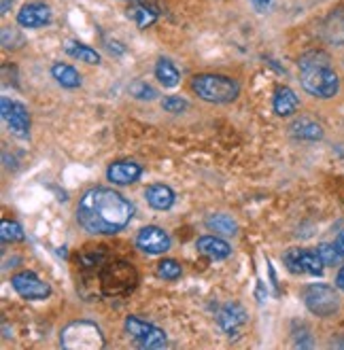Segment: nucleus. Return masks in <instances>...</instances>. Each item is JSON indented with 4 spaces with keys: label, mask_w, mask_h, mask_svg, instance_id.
<instances>
[{
    "label": "nucleus",
    "mask_w": 344,
    "mask_h": 350,
    "mask_svg": "<svg viewBox=\"0 0 344 350\" xmlns=\"http://www.w3.org/2000/svg\"><path fill=\"white\" fill-rule=\"evenodd\" d=\"M196 246H198V251L202 255H207L211 259H226V257L232 255V246L228 242H224L221 238H215V236H202V238H198Z\"/></svg>",
    "instance_id": "obj_17"
},
{
    "label": "nucleus",
    "mask_w": 344,
    "mask_h": 350,
    "mask_svg": "<svg viewBox=\"0 0 344 350\" xmlns=\"http://www.w3.org/2000/svg\"><path fill=\"white\" fill-rule=\"evenodd\" d=\"M49 19H51V9L43 3H28L17 13V24L28 30L47 26Z\"/></svg>",
    "instance_id": "obj_13"
},
{
    "label": "nucleus",
    "mask_w": 344,
    "mask_h": 350,
    "mask_svg": "<svg viewBox=\"0 0 344 350\" xmlns=\"http://www.w3.org/2000/svg\"><path fill=\"white\" fill-rule=\"evenodd\" d=\"M304 301H306L308 310L321 319H328V317L336 314L340 308L338 293L330 284H308V289L304 291Z\"/></svg>",
    "instance_id": "obj_6"
},
{
    "label": "nucleus",
    "mask_w": 344,
    "mask_h": 350,
    "mask_svg": "<svg viewBox=\"0 0 344 350\" xmlns=\"http://www.w3.org/2000/svg\"><path fill=\"white\" fill-rule=\"evenodd\" d=\"M136 272L130 263L113 261L100 265V286L105 295H128L136 286Z\"/></svg>",
    "instance_id": "obj_5"
},
{
    "label": "nucleus",
    "mask_w": 344,
    "mask_h": 350,
    "mask_svg": "<svg viewBox=\"0 0 344 350\" xmlns=\"http://www.w3.org/2000/svg\"><path fill=\"white\" fill-rule=\"evenodd\" d=\"M157 274L164 280H176L181 276V263L174 259H164L157 265Z\"/></svg>",
    "instance_id": "obj_25"
},
{
    "label": "nucleus",
    "mask_w": 344,
    "mask_h": 350,
    "mask_svg": "<svg viewBox=\"0 0 344 350\" xmlns=\"http://www.w3.org/2000/svg\"><path fill=\"white\" fill-rule=\"evenodd\" d=\"M59 344L66 350H100L105 348V336L96 323L75 321L62 329Z\"/></svg>",
    "instance_id": "obj_4"
},
{
    "label": "nucleus",
    "mask_w": 344,
    "mask_h": 350,
    "mask_svg": "<svg viewBox=\"0 0 344 350\" xmlns=\"http://www.w3.org/2000/svg\"><path fill=\"white\" fill-rule=\"evenodd\" d=\"M289 132L300 138V140H321L323 138V128L319 123L310 121V119H297L291 123Z\"/></svg>",
    "instance_id": "obj_18"
},
{
    "label": "nucleus",
    "mask_w": 344,
    "mask_h": 350,
    "mask_svg": "<svg viewBox=\"0 0 344 350\" xmlns=\"http://www.w3.org/2000/svg\"><path fill=\"white\" fill-rule=\"evenodd\" d=\"M187 100H183V98H178V96H170V98H166L164 102H161V109L164 111H168V113H183V111H187Z\"/></svg>",
    "instance_id": "obj_27"
},
{
    "label": "nucleus",
    "mask_w": 344,
    "mask_h": 350,
    "mask_svg": "<svg viewBox=\"0 0 344 350\" xmlns=\"http://www.w3.org/2000/svg\"><path fill=\"white\" fill-rule=\"evenodd\" d=\"M336 286H338L340 291H344V267H340V272L336 276Z\"/></svg>",
    "instance_id": "obj_30"
},
{
    "label": "nucleus",
    "mask_w": 344,
    "mask_h": 350,
    "mask_svg": "<svg viewBox=\"0 0 344 350\" xmlns=\"http://www.w3.org/2000/svg\"><path fill=\"white\" fill-rule=\"evenodd\" d=\"M155 77H157V81L164 88H176L178 85V79H181L176 66L172 64L170 59H166V57H159L157 59V64H155Z\"/></svg>",
    "instance_id": "obj_20"
},
{
    "label": "nucleus",
    "mask_w": 344,
    "mask_h": 350,
    "mask_svg": "<svg viewBox=\"0 0 344 350\" xmlns=\"http://www.w3.org/2000/svg\"><path fill=\"white\" fill-rule=\"evenodd\" d=\"M272 107H274V113L278 115V117H289V115H293L295 111H297V107H300V100H297V96H295V92L291 90V88H278L276 92H274V98H272Z\"/></svg>",
    "instance_id": "obj_16"
},
{
    "label": "nucleus",
    "mask_w": 344,
    "mask_h": 350,
    "mask_svg": "<svg viewBox=\"0 0 344 350\" xmlns=\"http://www.w3.org/2000/svg\"><path fill=\"white\" fill-rule=\"evenodd\" d=\"M336 249H338V253H340V257H344V232H340L338 234V238H336Z\"/></svg>",
    "instance_id": "obj_29"
},
{
    "label": "nucleus",
    "mask_w": 344,
    "mask_h": 350,
    "mask_svg": "<svg viewBox=\"0 0 344 350\" xmlns=\"http://www.w3.org/2000/svg\"><path fill=\"white\" fill-rule=\"evenodd\" d=\"M136 246L147 255H161V253H166L170 249V236L161 228L149 225V228H143L138 232Z\"/></svg>",
    "instance_id": "obj_10"
},
{
    "label": "nucleus",
    "mask_w": 344,
    "mask_h": 350,
    "mask_svg": "<svg viewBox=\"0 0 344 350\" xmlns=\"http://www.w3.org/2000/svg\"><path fill=\"white\" fill-rule=\"evenodd\" d=\"M51 75H53V79L57 81V83L62 88H66V90H75V88L81 85V75L68 64H53Z\"/></svg>",
    "instance_id": "obj_21"
},
{
    "label": "nucleus",
    "mask_w": 344,
    "mask_h": 350,
    "mask_svg": "<svg viewBox=\"0 0 344 350\" xmlns=\"http://www.w3.org/2000/svg\"><path fill=\"white\" fill-rule=\"evenodd\" d=\"M247 321H249L247 310H245V308H242L240 304H236V301L226 304V306L219 310V314H217L219 327L224 329V332H226L228 336H236V334L240 332V329L247 325Z\"/></svg>",
    "instance_id": "obj_12"
},
{
    "label": "nucleus",
    "mask_w": 344,
    "mask_h": 350,
    "mask_svg": "<svg viewBox=\"0 0 344 350\" xmlns=\"http://www.w3.org/2000/svg\"><path fill=\"white\" fill-rule=\"evenodd\" d=\"M11 5H13V0H3V7H0V11H3V15H7L11 11Z\"/></svg>",
    "instance_id": "obj_31"
},
{
    "label": "nucleus",
    "mask_w": 344,
    "mask_h": 350,
    "mask_svg": "<svg viewBox=\"0 0 344 350\" xmlns=\"http://www.w3.org/2000/svg\"><path fill=\"white\" fill-rule=\"evenodd\" d=\"M285 263L289 265V270L295 272V274H313V276H319L323 272V259L319 253H313V251H300V249H291L287 255H285Z\"/></svg>",
    "instance_id": "obj_11"
},
{
    "label": "nucleus",
    "mask_w": 344,
    "mask_h": 350,
    "mask_svg": "<svg viewBox=\"0 0 344 350\" xmlns=\"http://www.w3.org/2000/svg\"><path fill=\"white\" fill-rule=\"evenodd\" d=\"M145 200L155 211H168V208H172V204H174V191L168 187V185L155 183V185H151V187H147Z\"/></svg>",
    "instance_id": "obj_15"
},
{
    "label": "nucleus",
    "mask_w": 344,
    "mask_h": 350,
    "mask_svg": "<svg viewBox=\"0 0 344 350\" xmlns=\"http://www.w3.org/2000/svg\"><path fill=\"white\" fill-rule=\"evenodd\" d=\"M253 3H257V5H268L270 0H253Z\"/></svg>",
    "instance_id": "obj_33"
},
{
    "label": "nucleus",
    "mask_w": 344,
    "mask_h": 350,
    "mask_svg": "<svg viewBox=\"0 0 344 350\" xmlns=\"http://www.w3.org/2000/svg\"><path fill=\"white\" fill-rule=\"evenodd\" d=\"M317 253L321 255V259H323V263H326V265H334L340 259V253L336 249V244H321Z\"/></svg>",
    "instance_id": "obj_26"
},
{
    "label": "nucleus",
    "mask_w": 344,
    "mask_h": 350,
    "mask_svg": "<svg viewBox=\"0 0 344 350\" xmlns=\"http://www.w3.org/2000/svg\"><path fill=\"white\" fill-rule=\"evenodd\" d=\"M64 49H66V53H68L70 57H75V59H79V62H83V64H90V66L100 64V53H98L96 49L88 47V45H83V43H77V40H68Z\"/></svg>",
    "instance_id": "obj_19"
},
{
    "label": "nucleus",
    "mask_w": 344,
    "mask_h": 350,
    "mask_svg": "<svg viewBox=\"0 0 344 350\" xmlns=\"http://www.w3.org/2000/svg\"><path fill=\"white\" fill-rule=\"evenodd\" d=\"M3 117L7 121L9 130L19 136L26 138L30 134V113L24 105L19 102H11L9 98H3Z\"/></svg>",
    "instance_id": "obj_9"
},
{
    "label": "nucleus",
    "mask_w": 344,
    "mask_h": 350,
    "mask_svg": "<svg viewBox=\"0 0 344 350\" xmlns=\"http://www.w3.org/2000/svg\"><path fill=\"white\" fill-rule=\"evenodd\" d=\"M130 92H132V96L138 98V100H153V98H157V92H155L153 88H149L147 83H134V85L130 88Z\"/></svg>",
    "instance_id": "obj_28"
},
{
    "label": "nucleus",
    "mask_w": 344,
    "mask_h": 350,
    "mask_svg": "<svg viewBox=\"0 0 344 350\" xmlns=\"http://www.w3.org/2000/svg\"><path fill=\"white\" fill-rule=\"evenodd\" d=\"M124 327L130 334V338L138 342L140 348H164L166 346V334L161 332V329H157L155 325L143 321V319L128 317Z\"/></svg>",
    "instance_id": "obj_7"
},
{
    "label": "nucleus",
    "mask_w": 344,
    "mask_h": 350,
    "mask_svg": "<svg viewBox=\"0 0 344 350\" xmlns=\"http://www.w3.org/2000/svg\"><path fill=\"white\" fill-rule=\"evenodd\" d=\"M0 234H3V242H19V240H24L22 225L15 223V221H9V219H3V223H0Z\"/></svg>",
    "instance_id": "obj_24"
},
{
    "label": "nucleus",
    "mask_w": 344,
    "mask_h": 350,
    "mask_svg": "<svg viewBox=\"0 0 344 350\" xmlns=\"http://www.w3.org/2000/svg\"><path fill=\"white\" fill-rule=\"evenodd\" d=\"M302 88L315 98H334L340 90V79L330 68V59L323 53L302 57Z\"/></svg>",
    "instance_id": "obj_2"
},
{
    "label": "nucleus",
    "mask_w": 344,
    "mask_h": 350,
    "mask_svg": "<svg viewBox=\"0 0 344 350\" xmlns=\"http://www.w3.org/2000/svg\"><path fill=\"white\" fill-rule=\"evenodd\" d=\"M143 174V166H138L136 161H113L109 170H107V178L115 185H132L140 178Z\"/></svg>",
    "instance_id": "obj_14"
},
{
    "label": "nucleus",
    "mask_w": 344,
    "mask_h": 350,
    "mask_svg": "<svg viewBox=\"0 0 344 350\" xmlns=\"http://www.w3.org/2000/svg\"><path fill=\"white\" fill-rule=\"evenodd\" d=\"M134 206L121 193L109 187H94L77 206V221L88 234L94 236H113L130 223Z\"/></svg>",
    "instance_id": "obj_1"
},
{
    "label": "nucleus",
    "mask_w": 344,
    "mask_h": 350,
    "mask_svg": "<svg viewBox=\"0 0 344 350\" xmlns=\"http://www.w3.org/2000/svg\"><path fill=\"white\" fill-rule=\"evenodd\" d=\"M259 286H257V299H259V304L264 301V282H257Z\"/></svg>",
    "instance_id": "obj_32"
},
{
    "label": "nucleus",
    "mask_w": 344,
    "mask_h": 350,
    "mask_svg": "<svg viewBox=\"0 0 344 350\" xmlns=\"http://www.w3.org/2000/svg\"><path fill=\"white\" fill-rule=\"evenodd\" d=\"M207 228L213 230L215 234H224V236H234L238 232V223L228 217V215H213L207 219Z\"/></svg>",
    "instance_id": "obj_22"
},
{
    "label": "nucleus",
    "mask_w": 344,
    "mask_h": 350,
    "mask_svg": "<svg viewBox=\"0 0 344 350\" xmlns=\"http://www.w3.org/2000/svg\"><path fill=\"white\" fill-rule=\"evenodd\" d=\"M191 90L198 94V98L213 102V105H228L240 94V85L232 77L224 75H198L191 81Z\"/></svg>",
    "instance_id": "obj_3"
},
{
    "label": "nucleus",
    "mask_w": 344,
    "mask_h": 350,
    "mask_svg": "<svg viewBox=\"0 0 344 350\" xmlns=\"http://www.w3.org/2000/svg\"><path fill=\"white\" fill-rule=\"evenodd\" d=\"M128 15L136 19V26H138V28H147V26H151V24L155 22L159 13H157L155 7H149V5H136V7H132V9L128 11Z\"/></svg>",
    "instance_id": "obj_23"
},
{
    "label": "nucleus",
    "mask_w": 344,
    "mask_h": 350,
    "mask_svg": "<svg viewBox=\"0 0 344 350\" xmlns=\"http://www.w3.org/2000/svg\"><path fill=\"white\" fill-rule=\"evenodd\" d=\"M13 289L24 299H45L51 295V286L32 272H19L11 278Z\"/></svg>",
    "instance_id": "obj_8"
}]
</instances>
